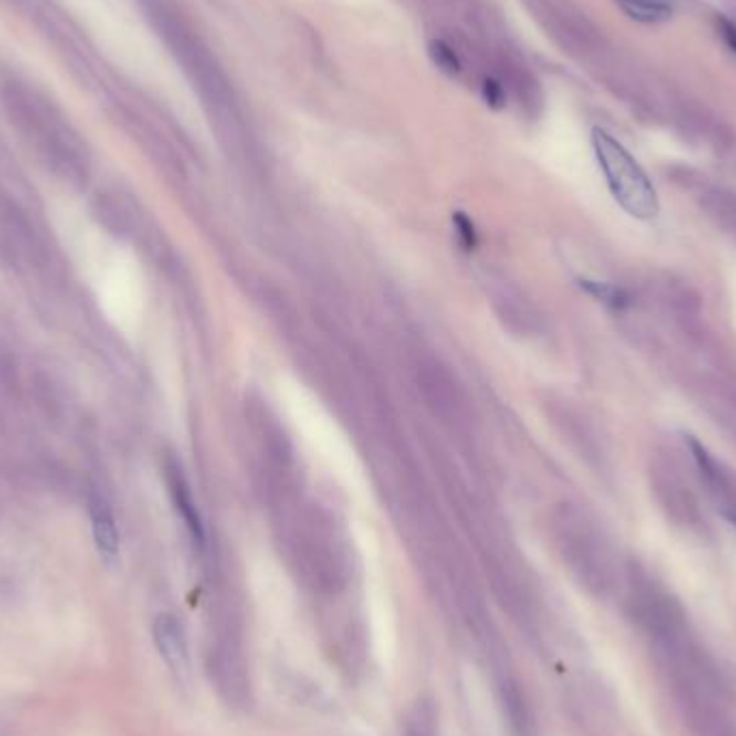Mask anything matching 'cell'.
<instances>
[{
	"label": "cell",
	"mask_w": 736,
	"mask_h": 736,
	"mask_svg": "<svg viewBox=\"0 0 736 736\" xmlns=\"http://www.w3.org/2000/svg\"><path fill=\"white\" fill-rule=\"evenodd\" d=\"M633 20L639 22H663L672 16V7L666 0H618Z\"/></svg>",
	"instance_id": "6"
},
{
	"label": "cell",
	"mask_w": 736,
	"mask_h": 736,
	"mask_svg": "<svg viewBox=\"0 0 736 736\" xmlns=\"http://www.w3.org/2000/svg\"><path fill=\"white\" fill-rule=\"evenodd\" d=\"M504 702H506V709H509L510 723L517 728L519 734L526 736L530 721H528V715H526V707H523L521 693H519L515 687H509V689L504 691Z\"/></svg>",
	"instance_id": "8"
},
{
	"label": "cell",
	"mask_w": 736,
	"mask_h": 736,
	"mask_svg": "<svg viewBox=\"0 0 736 736\" xmlns=\"http://www.w3.org/2000/svg\"><path fill=\"white\" fill-rule=\"evenodd\" d=\"M431 54H433V58H436V63H437L439 68H442L444 71H448V74H455V71H458V60H457V57H455V52H452L448 46H444V44H433Z\"/></svg>",
	"instance_id": "10"
},
{
	"label": "cell",
	"mask_w": 736,
	"mask_h": 736,
	"mask_svg": "<svg viewBox=\"0 0 736 736\" xmlns=\"http://www.w3.org/2000/svg\"><path fill=\"white\" fill-rule=\"evenodd\" d=\"M593 149L607 188L616 203L633 218L648 220L659 211V198L636 158L605 130H593Z\"/></svg>",
	"instance_id": "1"
},
{
	"label": "cell",
	"mask_w": 736,
	"mask_h": 736,
	"mask_svg": "<svg viewBox=\"0 0 736 736\" xmlns=\"http://www.w3.org/2000/svg\"><path fill=\"white\" fill-rule=\"evenodd\" d=\"M153 639L162 659L177 677H188L190 672V648L185 642L184 629L171 614H160L153 623Z\"/></svg>",
	"instance_id": "3"
},
{
	"label": "cell",
	"mask_w": 736,
	"mask_h": 736,
	"mask_svg": "<svg viewBox=\"0 0 736 736\" xmlns=\"http://www.w3.org/2000/svg\"><path fill=\"white\" fill-rule=\"evenodd\" d=\"M582 287L586 289L588 293H593L596 300H601L603 304H607L609 309L623 310L631 304L629 293L625 289H620L616 285H605V282H593V280H582Z\"/></svg>",
	"instance_id": "7"
},
{
	"label": "cell",
	"mask_w": 736,
	"mask_h": 736,
	"mask_svg": "<svg viewBox=\"0 0 736 736\" xmlns=\"http://www.w3.org/2000/svg\"><path fill=\"white\" fill-rule=\"evenodd\" d=\"M689 448L698 463L699 474H702V480L707 482L710 498L720 506L723 517L736 526V476L732 474V469L717 461L698 439L689 437Z\"/></svg>",
	"instance_id": "2"
},
{
	"label": "cell",
	"mask_w": 736,
	"mask_h": 736,
	"mask_svg": "<svg viewBox=\"0 0 736 736\" xmlns=\"http://www.w3.org/2000/svg\"><path fill=\"white\" fill-rule=\"evenodd\" d=\"M709 196L710 198L707 201V207L713 211L715 216H720V220L734 222L736 225V196L726 195V192H715V195Z\"/></svg>",
	"instance_id": "9"
},
{
	"label": "cell",
	"mask_w": 736,
	"mask_h": 736,
	"mask_svg": "<svg viewBox=\"0 0 736 736\" xmlns=\"http://www.w3.org/2000/svg\"><path fill=\"white\" fill-rule=\"evenodd\" d=\"M721 35L726 37L730 47H732V50L736 52V26H734V24L728 22V20H723L721 22Z\"/></svg>",
	"instance_id": "11"
},
{
	"label": "cell",
	"mask_w": 736,
	"mask_h": 736,
	"mask_svg": "<svg viewBox=\"0 0 736 736\" xmlns=\"http://www.w3.org/2000/svg\"><path fill=\"white\" fill-rule=\"evenodd\" d=\"M168 487H171L173 502H174V506H177L179 517L184 519V523H185V528H188L190 536L195 539V542H198V545H203L205 532H203L201 515H198L196 504H195V499H192L190 489H188V485H185L184 476L179 474V469L168 468Z\"/></svg>",
	"instance_id": "5"
},
{
	"label": "cell",
	"mask_w": 736,
	"mask_h": 736,
	"mask_svg": "<svg viewBox=\"0 0 736 736\" xmlns=\"http://www.w3.org/2000/svg\"><path fill=\"white\" fill-rule=\"evenodd\" d=\"M89 515H90V530H93L95 547L104 563H114L119 558V530L114 521L112 509L108 499L100 493H90L89 498Z\"/></svg>",
	"instance_id": "4"
},
{
	"label": "cell",
	"mask_w": 736,
	"mask_h": 736,
	"mask_svg": "<svg viewBox=\"0 0 736 736\" xmlns=\"http://www.w3.org/2000/svg\"><path fill=\"white\" fill-rule=\"evenodd\" d=\"M457 225L461 226V235L466 237V244L474 246V226H472V222H468L466 218H458Z\"/></svg>",
	"instance_id": "12"
}]
</instances>
